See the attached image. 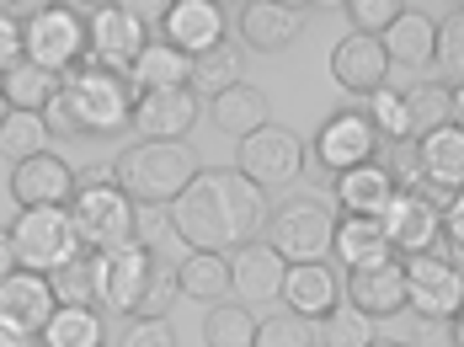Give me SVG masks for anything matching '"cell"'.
I'll return each instance as SVG.
<instances>
[{"label": "cell", "instance_id": "obj_52", "mask_svg": "<svg viewBox=\"0 0 464 347\" xmlns=\"http://www.w3.org/2000/svg\"><path fill=\"white\" fill-rule=\"evenodd\" d=\"M16 273V246H11V230H0V284Z\"/></svg>", "mask_w": 464, "mask_h": 347}, {"label": "cell", "instance_id": "obj_2", "mask_svg": "<svg viewBox=\"0 0 464 347\" xmlns=\"http://www.w3.org/2000/svg\"><path fill=\"white\" fill-rule=\"evenodd\" d=\"M134 118V86L112 70H102L92 59H81L75 70L59 75V97L44 107V123L53 140H96V134H118Z\"/></svg>", "mask_w": 464, "mask_h": 347}, {"label": "cell", "instance_id": "obj_32", "mask_svg": "<svg viewBox=\"0 0 464 347\" xmlns=\"http://www.w3.org/2000/svg\"><path fill=\"white\" fill-rule=\"evenodd\" d=\"M240 59L246 53L235 49L230 38L219 43V49H208V53H198L192 59V97H225L230 86H240Z\"/></svg>", "mask_w": 464, "mask_h": 347}, {"label": "cell", "instance_id": "obj_11", "mask_svg": "<svg viewBox=\"0 0 464 347\" xmlns=\"http://www.w3.org/2000/svg\"><path fill=\"white\" fill-rule=\"evenodd\" d=\"M373 155H379V134H373L369 112L363 107H342V112H331L321 123V134H315V166L325 171H358V166H369Z\"/></svg>", "mask_w": 464, "mask_h": 347}, {"label": "cell", "instance_id": "obj_23", "mask_svg": "<svg viewBox=\"0 0 464 347\" xmlns=\"http://www.w3.org/2000/svg\"><path fill=\"white\" fill-rule=\"evenodd\" d=\"M336 294H342V284H336V273H331L325 262L288 267V278H283V304H288L294 315H304V321L331 315V310H336Z\"/></svg>", "mask_w": 464, "mask_h": 347}, {"label": "cell", "instance_id": "obj_44", "mask_svg": "<svg viewBox=\"0 0 464 347\" xmlns=\"http://www.w3.org/2000/svg\"><path fill=\"white\" fill-rule=\"evenodd\" d=\"M438 256H449L464 273V193L454 198V208L443 214V241H438Z\"/></svg>", "mask_w": 464, "mask_h": 347}, {"label": "cell", "instance_id": "obj_47", "mask_svg": "<svg viewBox=\"0 0 464 347\" xmlns=\"http://www.w3.org/2000/svg\"><path fill=\"white\" fill-rule=\"evenodd\" d=\"M16 64H22V22H11V16L0 11V81H5Z\"/></svg>", "mask_w": 464, "mask_h": 347}, {"label": "cell", "instance_id": "obj_15", "mask_svg": "<svg viewBox=\"0 0 464 347\" xmlns=\"http://www.w3.org/2000/svg\"><path fill=\"white\" fill-rule=\"evenodd\" d=\"M347 304L363 310L369 321L406 315V262H373V267H347Z\"/></svg>", "mask_w": 464, "mask_h": 347}, {"label": "cell", "instance_id": "obj_4", "mask_svg": "<svg viewBox=\"0 0 464 347\" xmlns=\"http://www.w3.org/2000/svg\"><path fill=\"white\" fill-rule=\"evenodd\" d=\"M11 246H16V267L38 273V278H53L59 267H70L86 251L70 208H22L11 225Z\"/></svg>", "mask_w": 464, "mask_h": 347}, {"label": "cell", "instance_id": "obj_34", "mask_svg": "<svg viewBox=\"0 0 464 347\" xmlns=\"http://www.w3.org/2000/svg\"><path fill=\"white\" fill-rule=\"evenodd\" d=\"M48 123L44 112H5V123H0V155L11 160V166H22V160H33V155H48Z\"/></svg>", "mask_w": 464, "mask_h": 347}, {"label": "cell", "instance_id": "obj_19", "mask_svg": "<svg viewBox=\"0 0 464 347\" xmlns=\"http://www.w3.org/2000/svg\"><path fill=\"white\" fill-rule=\"evenodd\" d=\"M225 5L219 0H171V11H166V43L187 59H198V53L219 49L225 43Z\"/></svg>", "mask_w": 464, "mask_h": 347}, {"label": "cell", "instance_id": "obj_10", "mask_svg": "<svg viewBox=\"0 0 464 347\" xmlns=\"http://www.w3.org/2000/svg\"><path fill=\"white\" fill-rule=\"evenodd\" d=\"M406 304L432 321H454L464 310V273L438 251L406 256Z\"/></svg>", "mask_w": 464, "mask_h": 347}, {"label": "cell", "instance_id": "obj_7", "mask_svg": "<svg viewBox=\"0 0 464 347\" xmlns=\"http://www.w3.org/2000/svg\"><path fill=\"white\" fill-rule=\"evenodd\" d=\"M22 59L38 64V70H53V75L75 70V64L86 59V22H81L70 5L38 11V16L22 27Z\"/></svg>", "mask_w": 464, "mask_h": 347}, {"label": "cell", "instance_id": "obj_39", "mask_svg": "<svg viewBox=\"0 0 464 347\" xmlns=\"http://www.w3.org/2000/svg\"><path fill=\"white\" fill-rule=\"evenodd\" d=\"M379 166H384V177L395 182V193H417L421 182V149L417 140H390V145H379V155H373Z\"/></svg>", "mask_w": 464, "mask_h": 347}, {"label": "cell", "instance_id": "obj_40", "mask_svg": "<svg viewBox=\"0 0 464 347\" xmlns=\"http://www.w3.org/2000/svg\"><path fill=\"white\" fill-rule=\"evenodd\" d=\"M256 347H315V321L294 310H273L256 321Z\"/></svg>", "mask_w": 464, "mask_h": 347}, {"label": "cell", "instance_id": "obj_33", "mask_svg": "<svg viewBox=\"0 0 464 347\" xmlns=\"http://www.w3.org/2000/svg\"><path fill=\"white\" fill-rule=\"evenodd\" d=\"M0 92H5V107H11V112H44L48 101L59 97V75L22 59V64L0 81Z\"/></svg>", "mask_w": 464, "mask_h": 347}, {"label": "cell", "instance_id": "obj_55", "mask_svg": "<svg viewBox=\"0 0 464 347\" xmlns=\"http://www.w3.org/2000/svg\"><path fill=\"white\" fill-rule=\"evenodd\" d=\"M369 347H406V342H395V337H373Z\"/></svg>", "mask_w": 464, "mask_h": 347}, {"label": "cell", "instance_id": "obj_37", "mask_svg": "<svg viewBox=\"0 0 464 347\" xmlns=\"http://www.w3.org/2000/svg\"><path fill=\"white\" fill-rule=\"evenodd\" d=\"M315 342L321 347H369L373 342V321L353 304H336L331 315L315 321Z\"/></svg>", "mask_w": 464, "mask_h": 347}, {"label": "cell", "instance_id": "obj_26", "mask_svg": "<svg viewBox=\"0 0 464 347\" xmlns=\"http://www.w3.org/2000/svg\"><path fill=\"white\" fill-rule=\"evenodd\" d=\"M395 198V182L384 177V166L369 160V166H358V171H342L336 177V203H342V214H358V219H379L384 208Z\"/></svg>", "mask_w": 464, "mask_h": 347}, {"label": "cell", "instance_id": "obj_58", "mask_svg": "<svg viewBox=\"0 0 464 347\" xmlns=\"http://www.w3.org/2000/svg\"><path fill=\"white\" fill-rule=\"evenodd\" d=\"M315 347H321V342H315Z\"/></svg>", "mask_w": 464, "mask_h": 347}, {"label": "cell", "instance_id": "obj_20", "mask_svg": "<svg viewBox=\"0 0 464 347\" xmlns=\"http://www.w3.org/2000/svg\"><path fill=\"white\" fill-rule=\"evenodd\" d=\"M379 225H384V236H390V251L406 262V256H421V251H438L443 241V219L417 198V193H395L390 208L379 214Z\"/></svg>", "mask_w": 464, "mask_h": 347}, {"label": "cell", "instance_id": "obj_29", "mask_svg": "<svg viewBox=\"0 0 464 347\" xmlns=\"http://www.w3.org/2000/svg\"><path fill=\"white\" fill-rule=\"evenodd\" d=\"M401 97H406L411 140H427V134H438V129H449V123H454V92H449L443 81H411Z\"/></svg>", "mask_w": 464, "mask_h": 347}, {"label": "cell", "instance_id": "obj_18", "mask_svg": "<svg viewBox=\"0 0 464 347\" xmlns=\"http://www.w3.org/2000/svg\"><path fill=\"white\" fill-rule=\"evenodd\" d=\"M11 198L16 208H70L75 198V171L48 149V155H33L22 166H11Z\"/></svg>", "mask_w": 464, "mask_h": 347}, {"label": "cell", "instance_id": "obj_21", "mask_svg": "<svg viewBox=\"0 0 464 347\" xmlns=\"http://www.w3.org/2000/svg\"><path fill=\"white\" fill-rule=\"evenodd\" d=\"M53 310H59V299L48 289V278H38V273H22V267H16V273L0 284V321L16 326V332H27L33 342L44 337V326L53 321Z\"/></svg>", "mask_w": 464, "mask_h": 347}, {"label": "cell", "instance_id": "obj_51", "mask_svg": "<svg viewBox=\"0 0 464 347\" xmlns=\"http://www.w3.org/2000/svg\"><path fill=\"white\" fill-rule=\"evenodd\" d=\"M140 22H166V11H171V0H123Z\"/></svg>", "mask_w": 464, "mask_h": 347}, {"label": "cell", "instance_id": "obj_8", "mask_svg": "<svg viewBox=\"0 0 464 347\" xmlns=\"http://www.w3.org/2000/svg\"><path fill=\"white\" fill-rule=\"evenodd\" d=\"M144 49H150V33L129 5H96V16L86 22V59L92 64L129 81Z\"/></svg>", "mask_w": 464, "mask_h": 347}, {"label": "cell", "instance_id": "obj_27", "mask_svg": "<svg viewBox=\"0 0 464 347\" xmlns=\"http://www.w3.org/2000/svg\"><path fill=\"white\" fill-rule=\"evenodd\" d=\"M129 86H134V97H144V92H182V86H192V59L177 53L171 43H150L140 53V64H134V75H129Z\"/></svg>", "mask_w": 464, "mask_h": 347}, {"label": "cell", "instance_id": "obj_24", "mask_svg": "<svg viewBox=\"0 0 464 347\" xmlns=\"http://www.w3.org/2000/svg\"><path fill=\"white\" fill-rule=\"evenodd\" d=\"M208 112H214V123H219V134H235V140H251L256 129H267V112H273V101L262 86H251V81H240L230 86L225 97L208 101Z\"/></svg>", "mask_w": 464, "mask_h": 347}, {"label": "cell", "instance_id": "obj_42", "mask_svg": "<svg viewBox=\"0 0 464 347\" xmlns=\"http://www.w3.org/2000/svg\"><path fill=\"white\" fill-rule=\"evenodd\" d=\"M342 11H347L353 33H363V38H384V33L395 27V16H401L406 5H401V0H347Z\"/></svg>", "mask_w": 464, "mask_h": 347}, {"label": "cell", "instance_id": "obj_3", "mask_svg": "<svg viewBox=\"0 0 464 347\" xmlns=\"http://www.w3.org/2000/svg\"><path fill=\"white\" fill-rule=\"evenodd\" d=\"M112 166H118V188L129 193V203H155V208H171L203 171L187 145H129Z\"/></svg>", "mask_w": 464, "mask_h": 347}, {"label": "cell", "instance_id": "obj_6", "mask_svg": "<svg viewBox=\"0 0 464 347\" xmlns=\"http://www.w3.org/2000/svg\"><path fill=\"white\" fill-rule=\"evenodd\" d=\"M70 219H75V236L86 251H112L134 246V203L123 188H102V193H75L70 198Z\"/></svg>", "mask_w": 464, "mask_h": 347}, {"label": "cell", "instance_id": "obj_22", "mask_svg": "<svg viewBox=\"0 0 464 347\" xmlns=\"http://www.w3.org/2000/svg\"><path fill=\"white\" fill-rule=\"evenodd\" d=\"M379 43H384V53H390V70L421 75V70L432 64V49H438V22L421 16V11H401L395 27H390Z\"/></svg>", "mask_w": 464, "mask_h": 347}, {"label": "cell", "instance_id": "obj_13", "mask_svg": "<svg viewBox=\"0 0 464 347\" xmlns=\"http://www.w3.org/2000/svg\"><path fill=\"white\" fill-rule=\"evenodd\" d=\"M150 273H155V251H144V246H123V251H112V256H102V304L96 310L140 321Z\"/></svg>", "mask_w": 464, "mask_h": 347}, {"label": "cell", "instance_id": "obj_12", "mask_svg": "<svg viewBox=\"0 0 464 347\" xmlns=\"http://www.w3.org/2000/svg\"><path fill=\"white\" fill-rule=\"evenodd\" d=\"M198 118H203V107L192 97V86H182V92H144V97H134L129 129L140 134V145H182L198 129Z\"/></svg>", "mask_w": 464, "mask_h": 347}, {"label": "cell", "instance_id": "obj_43", "mask_svg": "<svg viewBox=\"0 0 464 347\" xmlns=\"http://www.w3.org/2000/svg\"><path fill=\"white\" fill-rule=\"evenodd\" d=\"M171 236V208H155V203H134V246L160 251V241Z\"/></svg>", "mask_w": 464, "mask_h": 347}, {"label": "cell", "instance_id": "obj_14", "mask_svg": "<svg viewBox=\"0 0 464 347\" xmlns=\"http://www.w3.org/2000/svg\"><path fill=\"white\" fill-rule=\"evenodd\" d=\"M283 278H288V262H283L267 241H251V246L230 251V294H235V304L256 310V304L283 299Z\"/></svg>", "mask_w": 464, "mask_h": 347}, {"label": "cell", "instance_id": "obj_16", "mask_svg": "<svg viewBox=\"0 0 464 347\" xmlns=\"http://www.w3.org/2000/svg\"><path fill=\"white\" fill-rule=\"evenodd\" d=\"M331 81L353 97H373L390 86V53L379 38H363V33H347L336 49H331Z\"/></svg>", "mask_w": 464, "mask_h": 347}, {"label": "cell", "instance_id": "obj_28", "mask_svg": "<svg viewBox=\"0 0 464 347\" xmlns=\"http://www.w3.org/2000/svg\"><path fill=\"white\" fill-rule=\"evenodd\" d=\"M48 289L59 299V310H96L102 304V251H81L70 267L48 278Z\"/></svg>", "mask_w": 464, "mask_h": 347}, {"label": "cell", "instance_id": "obj_1", "mask_svg": "<svg viewBox=\"0 0 464 347\" xmlns=\"http://www.w3.org/2000/svg\"><path fill=\"white\" fill-rule=\"evenodd\" d=\"M273 219V203L256 182H246L235 166H203L182 198L171 203V236H182L187 251H230L262 241Z\"/></svg>", "mask_w": 464, "mask_h": 347}, {"label": "cell", "instance_id": "obj_54", "mask_svg": "<svg viewBox=\"0 0 464 347\" xmlns=\"http://www.w3.org/2000/svg\"><path fill=\"white\" fill-rule=\"evenodd\" d=\"M454 129H464V86L454 92Z\"/></svg>", "mask_w": 464, "mask_h": 347}, {"label": "cell", "instance_id": "obj_38", "mask_svg": "<svg viewBox=\"0 0 464 347\" xmlns=\"http://www.w3.org/2000/svg\"><path fill=\"white\" fill-rule=\"evenodd\" d=\"M432 64L443 70V86L459 92L464 86V11H449L438 22V49H432Z\"/></svg>", "mask_w": 464, "mask_h": 347}, {"label": "cell", "instance_id": "obj_30", "mask_svg": "<svg viewBox=\"0 0 464 347\" xmlns=\"http://www.w3.org/2000/svg\"><path fill=\"white\" fill-rule=\"evenodd\" d=\"M417 149H421V177L427 182H443V188L464 193V129L449 123V129L417 140Z\"/></svg>", "mask_w": 464, "mask_h": 347}, {"label": "cell", "instance_id": "obj_50", "mask_svg": "<svg viewBox=\"0 0 464 347\" xmlns=\"http://www.w3.org/2000/svg\"><path fill=\"white\" fill-rule=\"evenodd\" d=\"M0 11H5L11 22H22V27H27L38 11H48V0H0Z\"/></svg>", "mask_w": 464, "mask_h": 347}, {"label": "cell", "instance_id": "obj_36", "mask_svg": "<svg viewBox=\"0 0 464 347\" xmlns=\"http://www.w3.org/2000/svg\"><path fill=\"white\" fill-rule=\"evenodd\" d=\"M44 347H102V315L96 310H53L44 326Z\"/></svg>", "mask_w": 464, "mask_h": 347}, {"label": "cell", "instance_id": "obj_46", "mask_svg": "<svg viewBox=\"0 0 464 347\" xmlns=\"http://www.w3.org/2000/svg\"><path fill=\"white\" fill-rule=\"evenodd\" d=\"M406 347H459V337H454V321L417 315V321H411V337H406Z\"/></svg>", "mask_w": 464, "mask_h": 347}, {"label": "cell", "instance_id": "obj_57", "mask_svg": "<svg viewBox=\"0 0 464 347\" xmlns=\"http://www.w3.org/2000/svg\"><path fill=\"white\" fill-rule=\"evenodd\" d=\"M5 112H11V107H5V92H0V123H5Z\"/></svg>", "mask_w": 464, "mask_h": 347}, {"label": "cell", "instance_id": "obj_17", "mask_svg": "<svg viewBox=\"0 0 464 347\" xmlns=\"http://www.w3.org/2000/svg\"><path fill=\"white\" fill-rule=\"evenodd\" d=\"M304 11L299 0H246L240 5V43L256 53H278L304 33Z\"/></svg>", "mask_w": 464, "mask_h": 347}, {"label": "cell", "instance_id": "obj_9", "mask_svg": "<svg viewBox=\"0 0 464 347\" xmlns=\"http://www.w3.org/2000/svg\"><path fill=\"white\" fill-rule=\"evenodd\" d=\"M235 171L246 182H256L262 193L283 188V182H299V171H304V140L294 129H283V123H267L251 140H240V166Z\"/></svg>", "mask_w": 464, "mask_h": 347}, {"label": "cell", "instance_id": "obj_5", "mask_svg": "<svg viewBox=\"0 0 464 347\" xmlns=\"http://www.w3.org/2000/svg\"><path fill=\"white\" fill-rule=\"evenodd\" d=\"M331 241H336V214L321 198H288L267 219V246L278 251L288 267L325 262L331 256Z\"/></svg>", "mask_w": 464, "mask_h": 347}, {"label": "cell", "instance_id": "obj_56", "mask_svg": "<svg viewBox=\"0 0 464 347\" xmlns=\"http://www.w3.org/2000/svg\"><path fill=\"white\" fill-rule=\"evenodd\" d=\"M454 337H459V347H464V310L454 315Z\"/></svg>", "mask_w": 464, "mask_h": 347}, {"label": "cell", "instance_id": "obj_41", "mask_svg": "<svg viewBox=\"0 0 464 347\" xmlns=\"http://www.w3.org/2000/svg\"><path fill=\"white\" fill-rule=\"evenodd\" d=\"M363 112H369V123H373V134H379V145H390V140H411V123H406V97H401L395 86L373 92Z\"/></svg>", "mask_w": 464, "mask_h": 347}, {"label": "cell", "instance_id": "obj_31", "mask_svg": "<svg viewBox=\"0 0 464 347\" xmlns=\"http://www.w3.org/2000/svg\"><path fill=\"white\" fill-rule=\"evenodd\" d=\"M177 284H182V294H192V299L225 304V299H230V256L187 251L182 262H177Z\"/></svg>", "mask_w": 464, "mask_h": 347}, {"label": "cell", "instance_id": "obj_49", "mask_svg": "<svg viewBox=\"0 0 464 347\" xmlns=\"http://www.w3.org/2000/svg\"><path fill=\"white\" fill-rule=\"evenodd\" d=\"M417 198L427 203V208H432L438 219H443V214L454 208V198H459V193H454V188H443V182H421V188H417Z\"/></svg>", "mask_w": 464, "mask_h": 347}, {"label": "cell", "instance_id": "obj_25", "mask_svg": "<svg viewBox=\"0 0 464 347\" xmlns=\"http://www.w3.org/2000/svg\"><path fill=\"white\" fill-rule=\"evenodd\" d=\"M331 256L342 267H373V262H390V236L379 219H358V214H342L336 219V241H331Z\"/></svg>", "mask_w": 464, "mask_h": 347}, {"label": "cell", "instance_id": "obj_35", "mask_svg": "<svg viewBox=\"0 0 464 347\" xmlns=\"http://www.w3.org/2000/svg\"><path fill=\"white\" fill-rule=\"evenodd\" d=\"M203 342L208 347H256V315L246 310V304H214L208 310V321H203Z\"/></svg>", "mask_w": 464, "mask_h": 347}, {"label": "cell", "instance_id": "obj_48", "mask_svg": "<svg viewBox=\"0 0 464 347\" xmlns=\"http://www.w3.org/2000/svg\"><path fill=\"white\" fill-rule=\"evenodd\" d=\"M102 188H118V166L92 160V166H81V171H75V193H102Z\"/></svg>", "mask_w": 464, "mask_h": 347}, {"label": "cell", "instance_id": "obj_53", "mask_svg": "<svg viewBox=\"0 0 464 347\" xmlns=\"http://www.w3.org/2000/svg\"><path fill=\"white\" fill-rule=\"evenodd\" d=\"M0 347H33V337H27V332H16V326H5V321H0Z\"/></svg>", "mask_w": 464, "mask_h": 347}, {"label": "cell", "instance_id": "obj_45", "mask_svg": "<svg viewBox=\"0 0 464 347\" xmlns=\"http://www.w3.org/2000/svg\"><path fill=\"white\" fill-rule=\"evenodd\" d=\"M118 347H182V342H177L171 321H129V332H123Z\"/></svg>", "mask_w": 464, "mask_h": 347}]
</instances>
